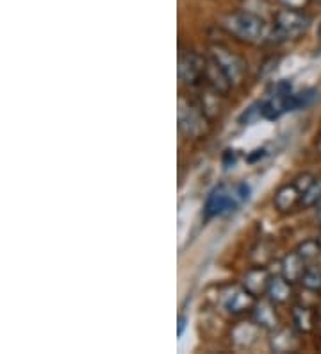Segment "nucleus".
<instances>
[{"mask_svg": "<svg viewBox=\"0 0 321 354\" xmlns=\"http://www.w3.org/2000/svg\"><path fill=\"white\" fill-rule=\"evenodd\" d=\"M318 242L321 243V229H320V236H318Z\"/></svg>", "mask_w": 321, "mask_h": 354, "instance_id": "cd10ccee", "label": "nucleus"}, {"mask_svg": "<svg viewBox=\"0 0 321 354\" xmlns=\"http://www.w3.org/2000/svg\"><path fill=\"white\" fill-rule=\"evenodd\" d=\"M211 118L202 111L200 106L184 97L179 99V131L188 140H200L209 133Z\"/></svg>", "mask_w": 321, "mask_h": 354, "instance_id": "20e7f679", "label": "nucleus"}, {"mask_svg": "<svg viewBox=\"0 0 321 354\" xmlns=\"http://www.w3.org/2000/svg\"><path fill=\"white\" fill-rule=\"evenodd\" d=\"M291 283L286 277H271L268 286V297L273 304H284L291 299Z\"/></svg>", "mask_w": 321, "mask_h": 354, "instance_id": "2eb2a0df", "label": "nucleus"}, {"mask_svg": "<svg viewBox=\"0 0 321 354\" xmlns=\"http://www.w3.org/2000/svg\"><path fill=\"white\" fill-rule=\"evenodd\" d=\"M320 213H321V201H320Z\"/></svg>", "mask_w": 321, "mask_h": 354, "instance_id": "c85d7f7f", "label": "nucleus"}, {"mask_svg": "<svg viewBox=\"0 0 321 354\" xmlns=\"http://www.w3.org/2000/svg\"><path fill=\"white\" fill-rule=\"evenodd\" d=\"M318 90L314 88H309V90L300 91V93H293L291 99H289V111H298V109H307L311 108L314 102L318 100Z\"/></svg>", "mask_w": 321, "mask_h": 354, "instance_id": "f3484780", "label": "nucleus"}, {"mask_svg": "<svg viewBox=\"0 0 321 354\" xmlns=\"http://www.w3.org/2000/svg\"><path fill=\"white\" fill-rule=\"evenodd\" d=\"M209 59L218 66V70L225 75L232 88L240 86L243 82L244 75H246V63L231 48H227L225 45H211Z\"/></svg>", "mask_w": 321, "mask_h": 354, "instance_id": "39448f33", "label": "nucleus"}, {"mask_svg": "<svg viewBox=\"0 0 321 354\" xmlns=\"http://www.w3.org/2000/svg\"><path fill=\"white\" fill-rule=\"evenodd\" d=\"M250 197V186L246 183H235V185H222L214 186L211 194L207 195L206 204H204V215L206 218H216V216L228 215L240 209Z\"/></svg>", "mask_w": 321, "mask_h": 354, "instance_id": "f03ea898", "label": "nucleus"}, {"mask_svg": "<svg viewBox=\"0 0 321 354\" xmlns=\"http://www.w3.org/2000/svg\"><path fill=\"white\" fill-rule=\"evenodd\" d=\"M255 152V154H250L249 156V161H255V160H259V158H262V156H264V149H257V151H253Z\"/></svg>", "mask_w": 321, "mask_h": 354, "instance_id": "393cba45", "label": "nucleus"}, {"mask_svg": "<svg viewBox=\"0 0 321 354\" xmlns=\"http://www.w3.org/2000/svg\"><path fill=\"white\" fill-rule=\"evenodd\" d=\"M253 322L261 329H271L273 331L278 324L277 313H275L273 303H255L253 306Z\"/></svg>", "mask_w": 321, "mask_h": 354, "instance_id": "4468645a", "label": "nucleus"}, {"mask_svg": "<svg viewBox=\"0 0 321 354\" xmlns=\"http://www.w3.org/2000/svg\"><path fill=\"white\" fill-rule=\"evenodd\" d=\"M186 317L180 315L179 317V329H177V333H179V337H182V333H184V328H186Z\"/></svg>", "mask_w": 321, "mask_h": 354, "instance_id": "b1692460", "label": "nucleus"}, {"mask_svg": "<svg viewBox=\"0 0 321 354\" xmlns=\"http://www.w3.org/2000/svg\"><path fill=\"white\" fill-rule=\"evenodd\" d=\"M293 95V86L289 81H278L270 91L268 99L262 100V117L268 120H277L289 111V99Z\"/></svg>", "mask_w": 321, "mask_h": 354, "instance_id": "0eeeda50", "label": "nucleus"}, {"mask_svg": "<svg viewBox=\"0 0 321 354\" xmlns=\"http://www.w3.org/2000/svg\"><path fill=\"white\" fill-rule=\"evenodd\" d=\"M284 8H293V9H304L311 0H277Z\"/></svg>", "mask_w": 321, "mask_h": 354, "instance_id": "5701e85b", "label": "nucleus"}, {"mask_svg": "<svg viewBox=\"0 0 321 354\" xmlns=\"http://www.w3.org/2000/svg\"><path fill=\"white\" fill-rule=\"evenodd\" d=\"M314 181H316V177L314 176H311V174H302V176H298L295 179V185H296V188L302 192V195H304V192H307L309 188L313 186Z\"/></svg>", "mask_w": 321, "mask_h": 354, "instance_id": "4be33fe9", "label": "nucleus"}, {"mask_svg": "<svg viewBox=\"0 0 321 354\" xmlns=\"http://www.w3.org/2000/svg\"><path fill=\"white\" fill-rule=\"evenodd\" d=\"M261 117H262V102H255L252 104L246 111H243V115L240 117V124L241 126H246V124H252V122L259 120Z\"/></svg>", "mask_w": 321, "mask_h": 354, "instance_id": "412c9836", "label": "nucleus"}, {"mask_svg": "<svg viewBox=\"0 0 321 354\" xmlns=\"http://www.w3.org/2000/svg\"><path fill=\"white\" fill-rule=\"evenodd\" d=\"M320 201H321V179H316V181L313 183V186H311L307 192H304L300 204H302L304 207H311L320 204Z\"/></svg>", "mask_w": 321, "mask_h": 354, "instance_id": "aec40b11", "label": "nucleus"}, {"mask_svg": "<svg viewBox=\"0 0 321 354\" xmlns=\"http://www.w3.org/2000/svg\"><path fill=\"white\" fill-rule=\"evenodd\" d=\"M207 59L195 50H180L179 79L188 86H202L206 79Z\"/></svg>", "mask_w": 321, "mask_h": 354, "instance_id": "423d86ee", "label": "nucleus"}, {"mask_svg": "<svg viewBox=\"0 0 321 354\" xmlns=\"http://www.w3.org/2000/svg\"><path fill=\"white\" fill-rule=\"evenodd\" d=\"M300 201H302V192L296 188L295 183H291V185L280 186L273 197L275 207H277L280 213L291 212L293 207H295Z\"/></svg>", "mask_w": 321, "mask_h": 354, "instance_id": "9d476101", "label": "nucleus"}, {"mask_svg": "<svg viewBox=\"0 0 321 354\" xmlns=\"http://www.w3.org/2000/svg\"><path fill=\"white\" fill-rule=\"evenodd\" d=\"M270 347L273 353H295L298 349V338L293 331L286 328L273 329L270 338Z\"/></svg>", "mask_w": 321, "mask_h": 354, "instance_id": "f8f14e48", "label": "nucleus"}, {"mask_svg": "<svg viewBox=\"0 0 321 354\" xmlns=\"http://www.w3.org/2000/svg\"><path fill=\"white\" fill-rule=\"evenodd\" d=\"M309 27H311V17L302 9H278L273 20V38L277 41H293L302 38Z\"/></svg>", "mask_w": 321, "mask_h": 354, "instance_id": "7ed1b4c3", "label": "nucleus"}, {"mask_svg": "<svg viewBox=\"0 0 321 354\" xmlns=\"http://www.w3.org/2000/svg\"><path fill=\"white\" fill-rule=\"evenodd\" d=\"M222 27L232 38L246 45H261L273 39V30H268L264 20L246 9L225 15L222 20Z\"/></svg>", "mask_w": 321, "mask_h": 354, "instance_id": "f257e3e1", "label": "nucleus"}, {"mask_svg": "<svg viewBox=\"0 0 321 354\" xmlns=\"http://www.w3.org/2000/svg\"><path fill=\"white\" fill-rule=\"evenodd\" d=\"M291 315H293V324H295V328L298 329L300 333L313 331L314 319H316L313 310H309V308L305 306H295L293 308Z\"/></svg>", "mask_w": 321, "mask_h": 354, "instance_id": "dca6fc26", "label": "nucleus"}, {"mask_svg": "<svg viewBox=\"0 0 321 354\" xmlns=\"http://www.w3.org/2000/svg\"><path fill=\"white\" fill-rule=\"evenodd\" d=\"M296 252H298L305 261H313V259L320 258L321 256V243L318 242V240H305L304 243H300Z\"/></svg>", "mask_w": 321, "mask_h": 354, "instance_id": "6ab92c4d", "label": "nucleus"}, {"mask_svg": "<svg viewBox=\"0 0 321 354\" xmlns=\"http://www.w3.org/2000/svg\"><path fill=\"white\" fill-rule=\"evenodd\" d=\"M223 306L228 313L237 315V313H243V311L253 310L255 297L244 286H232L227 294L223 295Z\"/></svg>", "mask_w": 321, "mask_h": 354, "instance_id": "6e6552de", "label": "nucleus"}, {"mask_svg": "<svg viewBox=\"0 0 321 354\" xmlns=\"http://www.w3.org/2000/svg\"><path fill=\"white\" fill-rule=\"evenodd\" d=\"M302 286L305 290H311V292H320L321 290V270L320 268H305L304 276L300 279Z\"/></svg>", "mask_w": 321, "mask_h": 354, "instance_id": "a211bd4d", "label": "nucleus"}, {"mask_svg": "<svg viewBox=\"0 0 321 354\" xmlns=\"http://www.w3.org/2000/svg\"><path fill=\"white\" fill-rule=\"evenodd\" d=\"M305 259L298 254V252H289L282 261V276L286 277L289 283H296L302 279L305 272Z\"/></svg>", "mask_w": 321, "mask_h": 354, "instance_id": "ddd939ff", "label": "nucleus"}, {"mask_svg": "<svg viewBox=\"0 0 321 354\" xmlns=\"http://www.w3.org/2000/svg\"><path fill=\"white\" fill-rule=\"evenodd\" d=\"M318 149H320V151H321V136H320V138H318Z\"/></svg>", "mask_w": 321, "mask_h": 354, "instance_id": "a878e982", "label": "nucleus"}, {"mask_svg": "<svg viewBox=\"0 0 321 354\" xmlns=\"http://www.w3.org/2000/svg\"><path fill=\"white\" fill-rule=\"evenodd\" d=\"M270 274L262 267H253L250 268L249 272L244 274L243 277V286L249 290L253 297H261V295L268 294V286H270Z\"/></svg>", "mask_w": 321, "mask_h": 354, "instance_id": "1a4fd4ad", "label": "nucleus"}, {"mask_svg": "<svg viewBox=\"0 0 321 354\" xmlns=\"http://www.w3.org/2000/svg\"><path fill=\"white\" fill-rule=\"evenodd\" d=\"M318 36H320V39H321V26L318 27Z\"/></svg>", "mask_w": 321, "mask_h": 354, "instance_id": "bb28decb", "label": "nucleus"}, {"mask_svg": "<svg viewBox=\"0 0 321 354\" xmlns=\"http://www.w3.org/2000/svg\"><path fill=\"white\" fill-rule=\"evenodd\" d=\"M259 326L255 322H240L237 326H234L231 333V338L235 346L241 347V349H249L257 342L259 337Z\"/></svg>", "mask_w": 321, "mask_h": 354, "instance_id": "9b49d317", "label": "nucleus"}]
</instances>
